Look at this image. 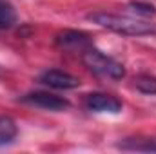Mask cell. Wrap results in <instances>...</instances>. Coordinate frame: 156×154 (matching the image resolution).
I'll return each mask as SVG.
<instances>
[{
	"label": "cell",
	"mask_w": 156,
	"mask_h": 154,
	"mask_svg": "<svg viewBox=\"0 0 156 154\" xmlns=\"http://www.w3.org/2000/svg\"><path fill=\"white\" fill-rule=\"evenodd\" d=\"M129 9L140 16H154L156 15L154 7L151 4H144V2H133V4H129Z\"/></svg>",
	"instance_id": "8fae6325"
},
{
	"label": "cell",
	"mask_w": 156,
	"mask_h": 154,
	"mask_svg": "<svg viewBox=\"0 0 156 154\" xmlns=\"http://www.w3.org/2000/svg\"><path fill=\"white\" fill-rule=\"evenodd\" d=\"M122 149H133V151H156V140H127L120 143Z\"/></svg>",
	"instance_id": "30bf717a"
},
{
	"label": "cell",
	"mask_w": 156,
	"mask_h": 154,
	"mask_svg": "<svg viewBox=\"0 0 156 154\" xmlns=\"http://www.w3.org/2000/svg\"><path fill=\"white\" fill-rule=\"evenodd\" d=\"M134 87L144 94H156V78L151 75H138L134 78Z\"/></svg>",
	"instance_id": "9c48e42d"
},
{
	"label": "cell",
	"mask_w": 156,
	"mask_h": 154,
	"mask_svg": "<svg viewBox=\"0 0 156 154\" xmlns=\"http://www.w3.org/2000/svg\"><path fill=\"white\" fill-rule=\"evenodd\" d=\"M82 60L83 64L89 67V71H93L94 75L104 78H111V80H122L125 76V69L123 65L113 60L111 56L104 54L102 51L98 49H93V47H87L83 49V54H82Z\"/></svg>",
	"instance_id": "7a4b0ae2"
},
{
	"label": "cell",
	"mask_w": 156,
	"mask_h": 154,
	"mask_svg": "<svg viewBox=\"0 0 156 154\" xmlns=\"http://www.w3.org/2000/svg\"><path fill=\"white\" fill-rule=\"evenodd\" d=\"M56 44L62 45V47H82V49H87L89 47V37L85 33H80V31H62L58 37H56Z\"/></svg>",
	"instance_id": "8992f818"
},
{
	"label": "cell",
	"mask_w": 156,
	"mask_h": 154,
	"mask_svg": "<svg viewBox=\"0 0 156 154\" xmlns=\"http://www.w3.org/2000/svg\"><path fill=\"white\" fill-rule=\"evenodd\" d=\"M40 82L53 87V89H76L80 85V80L69 73H64V71H58V69H49L45 73L40 75Z\"/></svg>",
	"instance_id": "5b68a950"
},
{
	"label": "cell",
	"mask_w": 156,
	"mask_h": 154,
	"mask_svg": "<svg viewBox=\"0 0 156 154\" xmlns=\"http://www.w3.org/2000/svg\"><path fill=\"white\" fill-rule=\"evenodd\" d=\"M87 20L93 24L105 27L113 33L123 35V37H144V35H156V24L145 22V20H136L129 16H120L105 11H96L87 15Z\"/></svg>",
	"instance_id": "6da1fadb"
},
{
	"label": "cell",
	"mask_w": 156,
	"mask_h": 154,
	"mask_svg": "<svg viewBox=\"0 0 156 154\" xmlns=\"http://www.w3.org/2000/svg\"><path fill=\"white\" fill-rule=\"evenodd\" d=\"M22 102H26L29 105H35V107H40V109H45V111H55V113L69 109L67 100H64L56 94H51V93H31V94H26L22 98Z\"/></svg>",
	"instance_id": "3957f363"
},
{
	"label": "cell",
	"mask_w": 156,
	"mask_h": 154,
	"mask_svg": "<svg viewBox=\"0 0 156 154\" xmlns=\"http://www.w3.org/2000/svg\"><path fill=\"white\" fill-rule=\"evenodd\" d=\"M16 24V13L13 5L5 0H0V29H9Z\"/></svg>",
	"instance_id": "ba28073f"
},
{
	"label": "cell",
	"mask_w": 156,
	"mask_h": 154,
	"mask_svg": "<svg viewBox=\"0 0 156 154\" xmlns=\"http://www.w3.org/2000/svg\"><path fill=\"white\" fill-rule=\"evenodd\" d=\"M16 123L9 116H0V145H7L16 138Z\"/></svg>",
	"instance_id": "52a82bcc"
},
{
	"label": "cell",
	"mask_w": 156,
	"mask_h": 154,
	"mask_svg": "<svg viewBox=\"0 0 156 154\" xmlns=\"http://www.w3.org/2000/svg\"><path fill=\"white\" fill-rule=\"evenodd\" d=\"M85 105L89 111L93 113H111L118 114L122 111V102L116 100L111 94H104V93H93L85 98Z\"/></svg>",
	"instance_id": "277c9868"
}]
</instances>
